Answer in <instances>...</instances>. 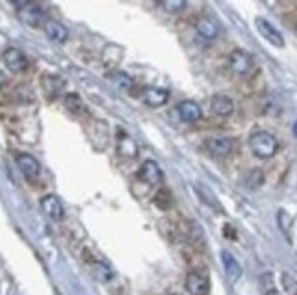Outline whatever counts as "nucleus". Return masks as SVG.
I'll return each mask as SVG.
<instances>
[{
	"mask_svg": "<svg viewBox=\"0 0 297 295\" xmlns=\"http://www.w3.org/2000/svg\"><path fill=\"white\" fill-rule=\"evenodd\" d=\"M250 150L259 159H270L277 153V139L270 133V131H255L248 140Z\"/></svg>",
	"mask_w": 297,
	"mask_h": 295,
	"instance_id": "obj_1",
	"label": "nucleus"
},
{
	"mask_svg": "<svg viewBox=\"0 0 297 295\" xmlns=\"http://www.w3.org/2000/svg\"><path fill=\"white\" fill-rule=\"evenodd\" d=\"M15 6H18V16L21 20L26 22L31 28H37L38 24H44V11L38 8L37 4L31 2H15Z\"/></svg>",
	"mask_w": 297,
	"mask_h": 295,
	"instance_id": "obj_2",
	"label": "nucleus"
},
{
	"mask_svg": "<svg viewBox=\"0 0 297 295\" xmlns=\"http://www.w3.org/2000/svg\"><path fill=\"white\" fill-rule=\"evenodd\" d=\"M255 24H257V29H259V33H261V37L266 38L272 46H277V48H283V46H285V38H283L281 31H279L275 26L270 24L266 18L257 16Z\"/></svg>",
	"mask_w": 297,
	"mask_h": 295,
	"instance_id": "obj_3",
	"label": "nucleus"
},
{
	"mask_svg": "<svg viewBox=\"0 0 297 295\" xmlns=\"http://www.w3.org/2000/svg\"><path fill=\"white\" fill-rule=\"evenodd\" d=\"M186 290L191 295H206L210 291V279L201 271H190L186 275Z\"/></svg>",
	"mask_w": 297,
	"mask_h": 295,
	"instance_id": "obj_4",
	"label": "nucleus"
},
{
	"mask_svg": "<svg viewBox=\"0 0 297 295\" xmlns=\"http://www.w3.org/2000/svg\"><path fill=\"white\" fill-rule=\"evenodd\" d=\"M230 68H232L235 73H241V75H246L253 70V58L250 53L246 51H241V49H235L230 53Z\"/></svg>",
	"mask_w": 297,
	"mask_h": 295,
	"instance_id": "obj_5",
	"label": "nucleus"
},
{
	"mask_svg": "<svg viewBox=\"0 0 297 295\" xmlns=\"http://www.w3.org/2000/svg\"><path fill=\"white\" fill-rule=\"evenodd\" d=\"M138 177L148 186H157L163 182V172H161L159 164L155 160H144L143 166H141V172H138Z\"/></svg>",
	"mask_w": 297,
	"mask_h": 295,
	"instance_id": "obj_6",
	"label": "nucleus"
},
{
	"mask_svg": "<svg viewBox=\"0 0 297 295\" xmlns=\"http://www.w3.org/2000/svg\"><path fill=\"white\" fill-rule=\"evenodd\" d=\"M16 164H18V170L22 172V175L29 180H33L35 177H38V173H41V164H38V160L35 159V157L29 155V153H21V155H16Z\"/></svg>",
	"mask_w": 297,
	"mask_h": 295,
	"instance_id": "obj_7",
	"label": "nucleus"
},
{
	"mask_svg": "<svg viewBox=\"0 0 297 295\" xmlns=\"http://www.w3.org/2000/svg\"><path fill=\"white\" fill-rule=\"evenodd\" d=\"M4 64L8 66L9 70L18 73V71H24L28 68V58L22 53L21 49L16 48H8L4 51Z\"/></svg>",
	"mask_w": 297,
	"mask_h": 295,
	"instance_id": "obj_8",
	"label": "nucleus"
},
{
	"mask_svg": "<svg viewBox=\"0 0 297 295\" xmlns=\"http://www.w3.org/2000/svg\"><path fill=\"white\" fill-rule=\"evenodd\" d=\"M41 206L49 219H53V221H62V219H64V206H62V202L58 201L57 195L42 197Z\"/></svg>",
	"mask_w": 297,
	"mask_h": 295,
	"instance_id": "obj_9",
	"label": "nucleus"
},
{
	"mask_svg": "<svg viewBox=\"0 0 297 295\" xmlns=\"http://www.w3.org/2000/svg\"><path fill=\"white\" fill-rule=\"evenodd\" d=\"M177 113H179L183 122H190V124L197 122V120L203 117V110H201L199 104L193 102V100H183V102H179Z\"/></svg>",
	"mask_w": 297,
	"mask_h": 295,
	"instance_id": "obj_10",
	"label": "nucleus"
},
{
	"mask_svg": "<svg viewBox=\"0 0 297 295\" xmlns=\"http://www.w3.org/2000/svg\"><path fill=\"white\" fill-rule=\"evenodd\" d=\"M206 150L215 157H226L232 153L233 142L230 139H223V137H213V139L206 140Z\"/></svg>",
	"mask_w": 297,
	"mask_h": 295,
	"instance_id": "obj_11",
	"label": "nucleus"
},
{
	"mask_svg": "<svg viewBox=\"0 0 297 295\" xmlns=\"http://www.w3.org/2000/svg\"><path fill=\"white\" fill-rule=\"evenodd\" d=\"M221 261H223V266H224V271H226V277H228L232 283H235L237 279L241 277V273H243V268H241V264L237 262V259L233 257V255L230 254L228 250H223V251H221Z\"/></svg>",
	"mask_w": 297,
	"mask_h": 295,
	"instance_id": "obj_12",
	"label": "nucleus"
},
{
	"mask_svg": "<svg viewBox=\"0 0 297 295\" xmlns=\"http://www.w3.org/2000/svg\"><path fill=\"white\" fill-rule=\"evenodd\" d=\"M44 33L48 35V38H51L53 42H66L69 37L66 26L57 20H53V18L44 20Z\"/></svg>",
	"mask_w": 297,
	"mask_h": 295,
	"instance_id": "obj_13",
	"label": "nucleus"
},
{
	"mask_svg": "<svg viewBox=\"0 0 297 295\" xmlns=\"http://www.w3.org/2000/svg\"><path fill=\"white\" fill-rule=\"evenodd\" d=\"M143 98L144 102L151 108H161L168 102V98H170V93L163 88H146L143 93Z\"/></svg>",
	"mask_w": 297,
	"mask_h": 295,
	"instance_id": "obj_14",
	"label": "nucleus"
},
{
	"mask_svg": "<svg viewBox=\"0 0 297 295\" xmlns=\"http://www.w3.org/2000/svg\"><path fill=\"white\" fill-rule=\"evenodd\" d=\"M195 28H197V33H199L203 38H206V40H213V38H217V35H219V24H217L213 18H210V16L199 18Z\"/></svg>",
	"mask_w": 297,
	"mask_h": 295,
	"instance_id": "obj_15",
	"label": "nucleus"
},
{
	"mask_svg": "<svg viewBox=\"0 0 297 295\" xmlns=\"http://www.w3.org/2000/svg\"><path fill=\"white\" fill-rule=\"evenodd\" d=\"M210 106H212L213 113L219 115V117H230V115L233 113V110H235L232 98L224 97V95H215V97L212 98Z\"/></svg>",
	"mask_w": 297,
	"mask_h": 295,
	"instance_id": "obj_16",
	"label": "nucleus"
},
{
	"mask_svg": "<svg viewBox=\"0 0 297 295\" xmlns=\"http://www.w3.org/2000/svg\"><path fill=\"white\" fill-rule=\"evenodd\" d=\"M137 142H135L131 137L128 135H121V139H118L117 142V153L121 157H128V159H135L137 157Z\"/></svg>",
	"mask_w": 297,
	"mask_h": 295,
	"instance_id": "obj_17",
	"label": "nucleus"
},
{
	"mask_svg": "<svg viewBox=\"0 0 297 295\" xmlns=\"http://www.w3.org/2000/svg\"><path fill=\"white\" fill-rule=\"evenodd\" d=\"M195 192H197V195H199V199L204 202V204L210 206V208H213V209H217V212H221V204H219V201H217L215 193L208 188L206 184H201V182L199 184H195Z\"/></svg>",
	"mask_w": 297,
	"mask_h": 295,
	"instance_id": "obj_18",
	"label": "nucleus"
},
{
	"mask_svg": "<svg viewBox=\"0 0 297 295\" xmlns=\"http://www.w3.org/2000/svg\"><path fill=\"white\" fill-rule=\"evenodd\" d=\"M42 86H44V91H46V93L51 95V97H55V95H58V91L62 90V86H64V82H62L61 78H57V77L46 75V77L42 78Z\"/></svg>",
	"mask_w": 297,
	"mask_h": 295,
	"instance_id": "obj_19",
	"label": "nucleus"
},
{
	"mask_svg": "<svg viewBox=\"0 0 297 295\" xmlns=\"http://www.w3.org/2000/svg\"><path fill=\"white\" fill-rule=\"evenodd\" d=\"M64 104L71 113H82L86 110L84 102H82V98L78 97L77 93H68L64 97Z\"/></svg>",
	"mask_w": 297,
	"mask_h": 295,
	"instance_id": "obj_20",
	"label": "nucleus"
},
{
	"mask_svg": "<svg viewBox=\"0 0 297 295\" xmlns=\"http://www.w3.org/2000/svg\"><path fill=\"white\" fill-rule=\"evenodd\" d=\"M93 275L98 281H102V283H108V281L113 277V271H111L110 266L104 264V262H93Z\"/></svg>",
	"mask_w": 297,
	"mask_h": 295,
	"instance_id": "obj_21",
	"label": "nucleus"
},
{
	"mask_svg": "<svg viewBox=\"0 0 297 295\" xmlns=\"http://www.w3.org/2000/svg\"><path fill=\"white\" fill-rule=\"evenodd\" d=\"M159 6L166 13H179V11H183L188 4L184 2V0H161Z\"/></svg>",
	"mask_w": 297,
	"mask_h": 295,
	"instance_id": "obj_22",
	"label": "nucleus"
},
{
	"mask_svg": "<svg viewBox=\"0 0 297 295\" xmlns=\"http://www.w3.org/2000/svg\"><path fill=\"white\" fill-rule=\"evenodd\" d=\"M110 78H113L115 84L121 88H124V90H128V88H131V77L126 73H121V71H113V73L110 75Z\"/></svg>",
	"mask_w": 297,
	"mask_h": 295,
	"instance_id": "obj_23",
	"label": "nucleus"
},
{
	"mask_svg": "<svg viewBox=\"0 0 297 295\" xmlns=\"http://www.w3.org/2000/svg\"><path fill=\"white\" fill-rule=\"evenodd\" d=\"M155 204L159 206V208H163V209L170 208V204H171L170 192H166V189H161V192L155 195Z\"/></svg>",
	"mask_w": 297,
	"mask_h": 295,
	"instance_id": "obj_24",
	"label": "nucleus"
},
{
	"mask_svg": "<svg viewBox=\"0 0 297 295\" xmlns=\"http://www.w3.org/2000/svg\"><path fill=\"white\" fill-rule=\"evenodd\" d=\"M277 221H279V226H281L283 231L288 234L290 224H292V219L288 217V213H286L285 209H279V213H277Z\"/></svg>",
	"mask_w": 297,
	"mask_h": 295,
	"instance_id": "obj_25",
	"label": "nucleus"
},
{
	"mask_svg": "<svg viewBox=\"0 0 297 295\" xmlns=\"http://www.w3.org/2000/svg\"><path fill=\"white\" fill-rule=\"evenodd\" d=\"M283 284H285V288H286V291H288V293L297 295V281H295V279L290 277L288 273H285V275H283Z\"/></svg>",
	"mask_w": 297,
	"mask_h": 295,
	"instance_id": "obj_26",
	"label": "nucleus"
},
{
	"mask_svg": "<svg viewBox=\"0 0 297 295\" xmlns=\"http://www.w3.org/2000/svg\"><path fill=\"white\" fill-rule=\"evenodd\" d=\"M263 179H265V177H263V172H261V170H253L248 177V186L250 188H255V186L263 184Z\"/></svg>",
	"mask_w": 297,
	"mask_h": 295,
	"instance_id": "obj_27",
	"label": "nucleus"
},
{
	"mask_svg": "<svg viewBox=\"0 0 297 295\" xmlns=\"http://www.w3.org/2000/svg\"><path fill=\"white\" fill-rule=\"evenodd\" d=\"M293 135L297 137V122H295V126H293Z\"/></svg>",
	"mask_w": 297,
	"mask_h": 295,
	"instance_id": "obj_28",
	"label": "nucleus"
},
{
	"mask_svg": "<svg viewBox=\"0 0 297 295\" xmlns=\"http://www.w3.org/2000/svg\"><path fill=\"white\" fill-rule=\"evenodd\" d=\"M2 82H4V75L0 73V86H2Z\"/></svg>",
	"mask_w": 297,
	"mask_h": 295,
	"instance_id": "obj_29",
	"label": "nucleus"
},
{
	"mask_svg": "<svg viewBox=\"0 0 297 295\" xmlns=\"http://www.w3.org/2000/svg\"><path fill=\"white\" fill-rule=\"evenodd\" d=\"M295 31H297V24H295Z\"/></svg>",
	"mask_w": 297,
	"mask_h": 295,
	"instance_id": "obj_30",
	"label": "nucleus"
}]
</instances>
